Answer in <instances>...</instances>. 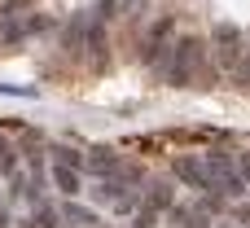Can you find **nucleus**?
Instances as JSON below:
<instances>
[{
	"mask_svg": "<svg viewBox=\"0 0 250 228\" xmlns=\"http://www.w3.org/2000/svg\"><path fill=\"white\" fill-rule=\"evenodd\" d=\"M35 224L40 228H66V220H62V211H53V207H35Z\"/></svg>",
	"mask_w": 250,
	"mask_h": 228,
	"instance_id": "13",
	"label": "nucleus"
},
{
	"mask_svg": "<svg viewBox=\"0 0 250 228\" xmlns=\"http://www.w3.org/2000/svg\"><path fill=\"white\" fill-rule=\"evenodd\" d=\"M0 92H9V97H26V101L35 97V88H18V83H0Z\"/></svg>",
	"mask_w": 250,
	"mask_h": 228,
	"instance_id": "18",
	"label": "nucleus"
},
{
	"mask_svg": "<svg viewBox=\"0 0 250 228\" xmlns=\"http://www.w3.org/2000/svg\"><path fill=\"white\" fill-rule=\"evenodd\" d=\"M242 75H246V79H250V57H246V70H242Z\"/></svg>",
	"mask_w": 250,
	"mask_h": 228,
	"instance_id": "20",
	"label": "nucleus"
},
{
	"mask_svg": "<svg viewBox=\"0 0 250 228\" xmlns=\"http://www.w3.org/2000/svg\"><path fill=\"white\" fill-rule=\"evenodd\" d=\"M53 185H57L66 198H75V193L83 189V180H79V167H66V163H57V167H53Z\"/></svg>",
	"mask_w": 250,
	"mask_h": 228,
	"instance_id": "8",
	"label": "nucleus"
},
{
	"mask_svg": "<svg viewBox=\"0 0 250 228\" xmlns=\"http://www.w3.org/2000/svg\"><path fill=\"white\" fill-rule=\"evenodd\" d=\"M88 171H92L97 180H101V176H119V171H123V158H119L114 149H92V154H88Z\"/></svg>",
	"mask_w": 250,
	"mask_h": 228,
	"instance_id": "7",
	"label": "nucleus"
},
{
	"mask_svg": "<svg viewBox=\"0 0 250 228\" xmlns=\"http://www.w3.org/2000/svg\"><path fill=\"white\" fill-rule=\"evenodd\" d=\"M62 220H66V224H75V228H92V224H97V215H92L88 207H75V202H66V207H62Z\"/></svg>",
	"mask_w": 250,
	"mask_h": 228,
	"instance_id": "10",
	"label": "nucleus"
},
{
	"mask_svg": "<svg viewBox=\"0 0 250 228\" xmlns=\"http://www.w3.org/2000/svg\"><path fill=\"white\" fill-rule=\"evenodd\" d=\"M145 202H149V207H158V211H171V207H176V189H171L167 180H154Z\"/></svg>",
	"mask_w": 250,
	"mask_h": 228,
	"instance_id": "9",
	"label": "nucleus"
},
{
	"mask_svg": "<svg viewBox=\"0 0 250 228\" xmlns=\"http://www.w3.org/2000/svg\"><path fill=\"white\" fill-rule=\"evenodd\" d=\"M26 4H31V0H0V13H4V18H13V13H22Z\"/></svg>",
	"mask_w": 250,
	"mask_h": 228,
	"instance_id": "17",
	"label": "nucleus"
},
{
	"mask_svg": "<svg viewBox=\"0 0 250 228\" xmlns=\"http://www.w3.org/2000/svg\"><path fill=\"white\" fill-rule=\"evenodd\" d=\"M158 215H163L158 207L141 202V207H136V215H132V228H154V224H158Z\"/></svg>",
	"mask_w": 250,
	"mask_h": 228,
	"instance_id": "12",
	"label": "nucleus"
},
{
	"mask_svg": "<svg viewBox=\"0 0 250 228\" xmlns=\"http://www.w3.org/2000/svg\"><path fill=\"white\" fill-rule=\"evenodd\" d=\"M114 9H119V0H101L92 18H97V22H105V18H114Z\"/></svg>",
	"mask_w": 250,
	"mask_h": 228,
	"instance_id": "16",
	"label": "nucleus"
},
{
	"mask_svg": "<svg viewBox=\"0 0 250 228\" xmlns=\"http://www.w3.org/2000/svg\"><path fill=\"white\" fill-rule=\"evenodd\" d=\"M220 228H229V224H220Z\"/></svg>",
	"mask_w": 250,
	"mask_h": 228,
	"instance_id": "23",
	"label": "nucleus"
},
{
	"mask_svg": "<svg viewBox=\"0 0 250 228\" xmlns=\"http://www.w3.org/2000/svg\"><path fill=\"white\" fill-rule=\"evenodd\" d=\"M22 228H35V220H31V224H22Z\"/></svg>",
	"mask_w": 250,
	"mask_h": 228,
	"instance_id": "22",
	"label": "nucleus"
},
{
	"mask_svg": "<svg viewBox=\"0 0 250 228\" xmlns=\"http://www.w3.org/2000/svg\"><path fill=\"white\" fill-rule=\"evenodd\" d=\"M53 158H57V163H66V167H79V171L88 167V158H83L79 149H70V145H53Z\"/></svg>",
	"mask_w": 250,
	"mask_h": 228,
	"instance_id": "11",
	"label": "nucleus"
},
{
	"mask_svg": "<svg viewBox=\"0 0 250 228\" xmlns=\"http://www.w3.org/2000/svg\"><path fill=\"white\" fill-rule=\"evenodd\" d=\"M35 31H48V18L44 13H31L26 18V35H35Z\"/></svg>",
	"mask_w": 250,
	"mask_h": 228,
	"instance_id": "15",
	"label": "nucleus"
},
{
	"mask_svg": "<svg viewBox=\"0 0 250 228\" xmlns=\"http://www.w3.org/2000/svg\"><path fill=\"white\" fill-rule=\"evenodd\" d=\"M88 26H92V13H75V18H70V26H66V35H62V44H66L70 53L88 48Z\"/></svg>",
	"mask_w": 250,
	"mask_h": 228,
	"instance_id": "6",
	"label": "nucleus"
},
{
	"mask_svg": "<svg viewBox=\"0 0 250 228\" xmlns=\"http://www.w3.org/2000/svg\"><path fill=\"white\" fill-rule=\"evenodd\" d=\"M0 228H9V220H4V215H0Z\"/></svg>",
	"mask_w": 250,
	"mask_h": 228,
	"instance_id": "21",
	"label": "nucleus"
},
{
	"mask_svg": "<svg viewBox=\"0 0 250 228\" xmlns=\"http://www.w3.org/2000/svg\"><path fill=\"white\" fill-rule=\"evenodd\" d=\"M171 48H176V18H158L149 40H145V48H141V57H145V66H158L163 53H171Z\"/></svg>",
	"mask_w": 250,
	"mask_h": 228,
	"instance_id": "3",
	"label": "nucleus"
},
{
	"mask_svg": "<svg viewBox=\"0 0 250 228\" xmlns=\"http://www.w3.org/2000/svg\"><path fill=\"white\" fill-rule=\"evenodd\" d=\"M207 171H211V189H220L224 198H242V193H246V176L237 171V158H233V154L211 149V154H207Z\"/></svg>",
	"mask_w": 250,
	"mask_h": 228,
	"instance_id": "1",
	"label": "nucleus"
},
{
	"mask_svg": "<svg viewBox=\"0 0 250 228\" xmlns=\"http://www.w3.org/2000/svg\"><path fill=\"white\" fill-rule=\"evenodd\" d=\"M0 171H4V176L18 171V149H13L9 141H0Z\"/></svg>",
	"mask_w": 250,
	"mask_h": 228,
	"instance_id": "14",
	"label": "nucleus"
},
{
	"mask_svg": "<svg viewBox=\"0 0 250 228\" xmlns=\"http://www.w3.org/2000/svg\"><path fill=\"white\" fill-rule=\"evenodd\" d=\"M237 171L246 176V185H250V154H237Z\"/></svg>",
	"mask_w": 250,
	"mask_h": 228,
	"instance_id": "19",
	"label": "nucleus"
},
{
	"mask_svg": "<svg viewBox=\"0 0 250 228\" xmlns=\"http://www.w3.org/2000/svg\"><path fill=\"white\" fill-rule=\"evenodd\" d=\"M242 53V31L233 22H215V62L220 66H233Z\"/></svg>",
	"mask_w": 250,
	"mask_h": 228,
	"instance_id": "4",
	"label": "nucleus"
},
{
	"mask_svg": "<svg viewBox=\"0 0 250 228\" xmlns=\"http://www.w3.org/2000/svg\"><path fill=\"white\" fill-rule=\"evenodd\" d=\"M198 66H202V40H193V35L176 40V48H171V70H167V79H171V83H189V79L198 75Z\"/></svg>",
	"mask_w": 250,
	"mask_h": 228,
	"instance_id": "2",
	"label": "nucleus"
},
{
	"mask_svg": "<svg viewBox=\"0 0 250 228\" xmlns=\"http://www.w3.org/2000/svg\"><path fill=\"white\" fill-rule=\"evenodd\" d=\"M176 180H185L189 189H211V171H207V158L180 154V158H176Z\"/></svg>",
	"mask_w": 250,
	"mask_h": 228,
	"instance_id": "5",
	"label": "nucleus"
}]
</instances>
